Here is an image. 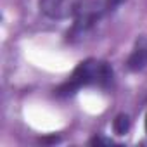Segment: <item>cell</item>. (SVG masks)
I'll return each instance as SVG.
<instances>
[{
	"instance_id": "5b68a950",
	"label": "cell",
	"mask_w": 147,
	"mask_h": 147,
	"mask_svg": "<svg viewBox=\"0 0 147 147\" xmlns=\"http://www.w3.org/2000/svg\"><path fill=\"white\" fill-rule=\"evenodd\" d=\"M113 128H114L116 135H125L130 130V118H128V114H123V113L118 114L114 123H113Z\"/></svg>"
},
{
	"instance_id": "6da1fadb",
	"label": "cell",
	"mask_w": 147,
	"mask_h": 147,
	"mask_svg": "<svg viewBox=\"0 0 147 147\" xmlns=\"http://www.w3.org/2000/svg\"><path fill=\"white\" fill-rule=\"evenodd\" d=\"M113 82H114V71L109 62L99 61V59H87V61H82L75 67V71L67 78V82H64L55 90V95L69 97L73 94H76L80 88L92 87V85L107 88L113 85Z\"/></svg>"
},
{
	"instance_id": "277c9868",
	"label": "cell",
	"mask_w": 147,
	"mask_h": 147,
	"mask_svg": "<svg viewBox=\"0 0 147 147\" xmlns=\"http://www.w3.org/2000/svg\"><path fill=\"white\" fill-rule=\"evenodd\" d=\"M130 71H142L147 66V36H138L135 47L126 61Z\"/></svg>"
},
{
	"instance_id": "7a4b0ae2",
	"label": "cell",
	"mask_w": 147,
	"mask_h": 147,
	"mask_svg": "<svg viewBox=\"0 0 147 147\" xmlns=\"http://www.w3.org/2000/svg\"><path fill=\"white\" fill-rule=\"evenodd\" d=\"M106 4L99 2V0H76L75 2V14H73V28L67 33V36L78 38L82 35H85L87 31H90L104 16L106 12Z\"/></svg>"
},
{
	"instance_id": "3957f363",
	"label": "cell",
	"mask_w": 147,
	"mask_h": 147,
	"mask_svg": "<svg viewBox=\"0 0 147 147\" xmlns=\"http://www.w3.org/2000/svg\"><path fill=\"white\" fill-rule=\"evenodd\" d=\"M40 12L50 19H66L75 14L73 0H40Z\"/></svg>"
},
{
	"instance_id": "ba28073f",
	"label": "cell",
	"mask_w": 147,
	"mask_h": 147,
	"mask_svg": "<svg viewBox=\"0 0 147 147\" xmlns=\"http://www.w3.org/2000/svg\"><path fill=\"white\" fill-rule=\"evenodd\" d=\"M145 131H147V114H145Z\"/></svg>"
},
{
	"instance_id": "8992f818",
	"label": "cell",
	"mask_w": 147,
	"mask_h": 147,
	"mask_svg": "<svg viewBox=\"0 0 147 147\" xmlns=\"http://www.w3.org/2000/svg\"><path fill=\"white\" fill-rule=\"evenodd\" d=\"M92 145H113V140L111 138H104V137H94L90 140Z\"/></svg>"
},
{
	"instance_id": "52a82bcc",
	"label": "cell",
	"mask_w": 147,
	"mask_h": 147,
	"mask_svg": "<svg viewBox=\"0 0 147 147\" xmlns=\"http://www.w3.org/2000/svg\"><path fill=\"white\" fill-rule=\"evenodd\" d=\"M104 4H106L107 11H114L116 7H119L123 4V0H104Z\"/></svg>"
}]
</instances>
